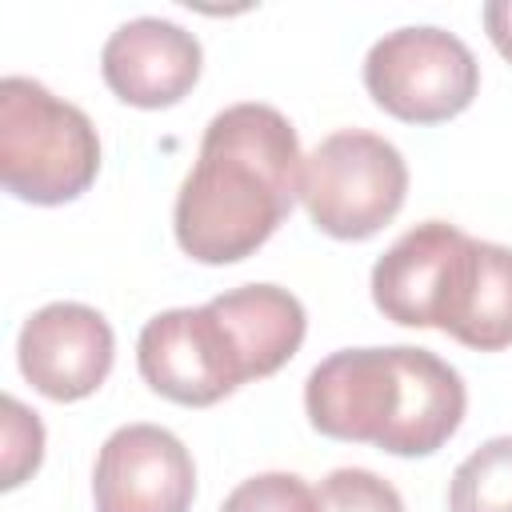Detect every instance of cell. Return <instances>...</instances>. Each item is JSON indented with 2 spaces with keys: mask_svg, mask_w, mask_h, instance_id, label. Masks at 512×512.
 I'll return each mask as SVG.
<instances>
[{
  "mask_svg": "<svg viewBox=\"0 0 512 512\" xmlns=\"http://www.w3.org/2000/svg\"><path fill=\"white\" fill-rule=\"evenodd\" d=\"M304 152L272 104H228L200 136L172 208L176 244L200 264L248 260L300 200Z\"/></svg>",
  "mask_w": 512,
  "mask_h": 512,
  "instance_id": "obj_1",
  "label": "cell"
},
{
  "mask_svg": "<svg viewBox=\"0 0 512 512\" xmlns=\"http://www.w3.org/2000/svg\"><path fill=\"white\" fill-rule=\"evenodd\" d=\"M100 172L96 124L68 100L52 96L40 80H0V180L4 188L40 208L68 204L92 188Z\"/></svg>",
  "mask_w": 512,
  "mask_h": 512,
  "instance_id": "obj_2",
  "label": "cell"
},
{
  "mask_svg": "<svg viewBox=\"0 0 512 512\" xmlns=\"http://www.w3.org/2000/svg\"><path fill=\"white\" fill-rule=\"evenodd\" d=\"M408 164L400 148L364 128H340L304 156L300 204L336 240H368L404 208Z\"/></svg>",
  "mask_w": 512,
  "mask_h": 512,
  "instance_id": "obj_3",
  "label": "cell"
},
{
  "mask_svg": "<svg viewBox=\"0 0 512 512\" xmlns=\"http://www.w3.org/2000/svg\"><path fill=\"white\" fill-rule=\"evenodd\" d=\"M364 88L376 108L404 124H440L476 100L480 64L456 32L436 24H404L368 48Z\"/></svg>",
  "mask_w": 512,
  "mask_h": 512,
  "instance_id": "obj_4",
  "label": "cell"
},
{
  "mask_svg": "<svg viewBox=\"0 0 512 512\" xmlns=\"http://www.w3.org/2000/svg\"><path fill=\"white\" fill-rule=\"evenodd\" d=\"M136 368L156 396L184 408H208L248 384L240 356L208 304L156 312L140 328Z\"/></svg>",
  "mask_w": 512,
  "mask_h": 512,
  "instance_id": "obj_5",
  "label": "cell"
},
{
  "mask_svg": "<svg viewBox=\"0 0 512 512\" xmlns=\"http://www.w3.org/2000/svg\"><path fill=\"white\" fill-rule=\"evenodd\" d=\"M468 232L448 220H424L408 228L372 264V304L384 320L404 328H448L464 268L472 256Z\"/></svg>",
  "mask_w": 512,
  "mask_h": 512,
  "instance_id": "obj_6",
  "label": "cell"
},
{
  "mask_svg": "<svg viewBox=\"0 0 512 512\" xmlns=\"http://www.w3.org/2000/svg\"><path fill=\"white\" fill-rule=\"evenodd\" d=\"M404 404L400 348H340L304 380L308 424L328 440L380 444Z\"/></svg>",
  "mask_w": 512,
  "mask_h": 512,
  "instance_id": "obj_7",
  "label": "cell"
},
{
  "mask_svg": "<svg viewBox=\"0 0 512 512\" xmlns=\"http://www.w3.org/2000/svg\"><path fill=\"white\" fill-rule=\"evenodd\" d=\"M112 356V324L76 300H52L36 308L16 336V364L24 380L60 404L92 396L108 380Z\"/></svg>",
  "mask_w": 512,
  "mask_h": 512,
  "instance_id": "obj_8",
  "label": "cell"
},
{
  "mask_svg": "<svg viewBox=\"0 0 512 512\" xmlns=\"http://www.w3.org/2000/svg\"><path fill=\"white\" fill-rule=\"evenodd\" d=\"M196 496V464L180 436L160 424L116 428L92 468L96 512H188Z\"/></svg>",
  "mask_w": 512,
  "mask_h": 512,
  "instance_id": "obj_9",
  "label": "cell"
},
{
  "mask_svg": "<svg viewBox=\"0 0 512 512\" xmlns=\"http://www.w3.org/2000/svg\"><path fill=\"white\" fill-rule=\"evenodd\" d=\"M200 40L176 20H124L100 52L104 84L132 108H172L200 80Z\"/></svg>",
  "mask_w": 512,
  "mask_h": 512,
  "instance_id": "obj_10",
  "label": "cell"
},
{
  "mask_svg": "<svg viewBox=\"0 0 512 512\" xmlns=\"http://www.w3.org/2000/svg\"><path fill=\"white\" fill-rule=\"evenodd\" d=\"M216 320L224 324L244 380H264L280 372L304 344L308 316L304 304L280 284H240L208 300Z\"/></svg>",
  "mask_w": 512,
  "mask_h": 512,
  "instance_id": "obj_11",
  "label": "cell"
},
{
  "mask_svg": "<svg viewBox=\"0 0 512 512\" xmlns=\"http://www.w3.org/2000/svg\"><path fill=\"white\" fill-rule=\"evenodd\" d=\"M396 348H400V372H404V404L396 424L376 448L392 456H432L464 424L468 392L460 372L436 352L412 348V344H396Z\"/></svg>",
  "mask_w": 512,
  "mask_h": 512,
  "instance_id": "obj_12",
  "label": "cell"
},
{
  "mask_svg": "<svg viewBox=\"0 0 512 512\" xmlns=\"http://www.w3.org/2000/svg\"><path fill=\"white\" fill-rule=\"evenodd\" d=\"M444 332L476 352H500L512 344V248L508 244L472 240L464 284L456 292Z\"/></svg>",
  "mask_w": 512,
  "mask_h": 512,
  "instance_id": "obj_13",
  "label": "cell"
},
{
  "mask_svg": "<svg viewBox=\"0 0 512 512\" xmlns=\"http://www.w3.org/2000/svg\"><path fill=\"white\" fill-rule=\"evenodd\" d=\"M448 512H512V436L484 440L448 484Z\"/></svg>",
  "mask_w": 512,
  "mask_h": 512,
  "instance_id": "obj_14",
  "label": "cell"
},
{
  "mask_svg": "<svg viewBox=\"0 0 512 512\" xmlns=\"http://www.w3.org/2000/svg\"><path fill=\"white\" fill-rule=\"evenodd\" d=\"M220 512H320V500L296 472H260L240 480L224 496Z\"/></svg>",
  "mask_w": 512,
  "mask_h": 512,
  "instance_id": "obj_15",
  "label": "cell"
},
{
  "mask_svg": "<svg viewBox=\"0 0 512 512\" xmlns=\"http://www.w3.org/2000/svg\"><path fill=\"white\" fill-rule=\"evenodd\" d=\"M320 512H404L400 492L368 468H336L316 488Z\"/></svg>",
  "mask_w": 512,
  "mask_h": 512,
  "instance_id": "obj_16",
  "label": "cell"
},
{
  "mask_svg": "<svg viewBox=\"0 0 512 512\" xmlns=\"http://www.w3.org/2000/svg\"><path fill=\"white\" fill-rule=\"evenodd\" d=\"M44 460V424L16 396H4V488H20Z\"/></svg>",
  "mask_w": 512,
  "mask_h": 512,
  "instance_id": "obj_17",
  "label": "cell"
},
{
  "mask_svg": "<svg viewBox=\"0 0 512 512\" xmlns=\"http://www.w3.org/2000/svg\"><path fill=\"white\" fill-rule=\"evenodd\" d=\"M480 16H484V28H488V40L512 64V0H492V4H484Z\"/></svg>",
  "mask_w": 512,
  "mask_h": 512,
  "instance_id": "obj_18",
  "label": "cell"
}]
</instances>
